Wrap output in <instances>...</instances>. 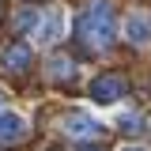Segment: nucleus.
Returning a JSON list of instances; mask_svg holds the SVG:
<instances>
[{
	"mask_svg": "<svg viewBox=\"0 0 151 151\" xmlns=\"http://www.w3.org/2000/svg\"><path fill=\"white\" fill-rule=\"evenodd\" d=\"M76 30H79V42H83L87 49L106 53V49L113 45V38H117V15H113V4H110V0H91V4L79 12Z\"/></svg>",
	"mask_w": 151,
	"mask_h": 151,
	"instance_id": "nucleus-1",
	"label": "nucleus"
},
{
	"mask_svg": "<svg viewBox=\"0 0 151 151\" xmlns=\"http://www.w3.org/2000/svg\"><path fill=\"white\" fill-rule=\"evenodd\" d=\"M91 98L94 102H102V106H110V102H121L125 94H129V79L121 72H102V76H94L91 79Z\"/></svg>",
	"mask_w": 151,
	"mask_h": 151,
	"instance_id": "nucleus-2",
	"label": "nucleus"
},
{
	"mask_svg": "<svg viewBox=\"0 0 151 151\" xmlns=\"http://www.w3.org/2000/svg\"><path fill=\"white\" fill-rule=\"evenodd\" d=\"M60 125H64V132H68V136H76V140H91V136H98V132H102V121H94L91 113H83V110H68Z\"/></svg>",
	"mask_w": 151,
	"mask_h": 151,
	"instance_id": "nucleus-3",
	"label": "nucleus"
},
{
	"mask_svg": "<svg viewBox=\"0 0 151 151\" xmlns=\"http://www.w3.org/2000/svg\"><path fill=\"white\" fill-rule=\"evenodd\" d=\"M125 38H129L132 45H151V12L132 8L129 19H125Z\"/></svg>",
	"mask_w": 151,
	"mask_h": 151,
	"instance_id": "nucleus-4",
	"label": "nucleus"
},
{
	"mask_svg": "<svg viewBox=\"0 0 151 151\" xmlns=\"http://www.w3.org/2000/svg\"><path fill=\"white\" fill-rule=\"evenodd\" d=\"M30 60H34L30 45H27V42H12V45H4V53H0V68H8V72H27Z\"/></svg>",
	"mask_w": 151,
	"mask_h": 151,
	"instance_id": "nucleus-5",
	"label": "nucleus"
},
{
	"mask_svg": "<svg viewBox=\"0 0 151 151\" xmlns=\"http://www.w3.org/2000/svg\"><path fill=\"white\" fill-rule=\"evenodd\" d=\"M64 27H68V15H64V8H53V12H45L42 23H38V42H57V38H64Z\"/></svg>",
	"mask_w": 151,
	"mask_h": 151,
	"instance_id": "nucleus-6",
	"label": "nucleus"
},
{
	"mask_svg": "<svg viewBox=\"0 0 151 151\" xmlns=\"http://www.w3.org/2000/svg\"><path fill=\"white\" fill-rule=\"evenodd\" d=\"M27 136V117L23 113H0V144H19Z\"/></svg>",
	"mask_w": 151,
	"mask_h": 151,
	"instance_id": "nucleus-7",
	"label": "nucleus"
},
{
	"mask_svg": "<svg viewBox=\"0 0 151 151\" xmlns=\"http://www.w3.org/2000/svg\"><path fill=\"white\" fill-rule=\"evenodd\" d=\"M45 76H49V83H68L76 76V64H72V57H49V68H45Z\"/></svg>",
	"mask_w": 151,
	"mask_h": 151,
	"instance_id": "nucleus-8",
	"label": "nucleus"
},
{
	"mask_svg": "<svg viewBox=\"0 0 151 151\" xmlns=\"http://www.w3.org/2000/svg\"><path fill=\"white\" fill-rule=\"evenodd\" d=\"M117 129L125 132V136H144L147 125H144V117H140V113H121V117H117Z\"/></svg>",
	"mask_w": 151,
	"mask_h": 151,
	"instance_id": "nucleus-9",
	"label": "nucleus"
},
{
	"mask_svg": "<svg viewBox=\"0 0 151 151\" xmlns=\"http://www.w3.org/2000/svg\"><path fill=\"white\" fill-rule=\"evenodd\" d=\"M38 23H42V15H38L34 8H23V12L15 15V27H19V30H38Z\"/></svg>",
	"mask_w": 151,
	"mask_h": 151,
	"instance_id": "nucleus-10",
	"label": "nucleus"
},
{
	"mask_svg": "<svg viewBox=\"0 0 151 151\" xmlns=\"http://www.w3.org/2000/svg\"><path fill=\"white\" fill-rule=\"evenodd\" d=\"M125 151H144V147H125Z\"/></svg>",
	"mask_w": 151,
	"mask_h": 151,
	"instance_id": "nucleus-11",
	"label": "nucleus"
},
{
	"mask_svg": "<svg viewBox=\"0 0 151 151\" xmlns=\"http://www.w3.org/2000/svg\"><path fill=\"white\" fill-rule=\"evenodd\" d=\"M83 151H98V147H83Z\"/></svg>",
	"mask_w": 151,
	"mask_h": 151,
	"instance_id": "nucleus-12",
	"label": "nucleus"
},
{
	"mask_svg": "<svg viewBox=\"0 0 151 151\" xmlns=\"http://www.w3.org/2000/svg\"><path fill=\"white\" fill-rule=\"evenodd\" d=\"M0 102H4V94H0Z\"/></svg>",
	"mask_w": 151,
	"mask_h": 151,
	"instance_id": "nucleus-13",
	"label": "nucleus"
}]
</instances>
